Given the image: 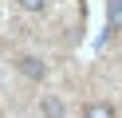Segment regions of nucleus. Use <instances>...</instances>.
Wrapping results in <instances>:
<instances>
[{"mask_svg": "<svg viewBox=\"0 0 122 118\" xmlns=\"http://www.w3.org/2000/svg\"><path fill=\"white\" fill-rule=\"evenodd\" d=\"M16 67L24 71L28 79H43V63L36 59V55H20V59H16Z\"/></svg>", "mask_w": 122, "mask_h": 118, "instance_id": "1", "label": "nucleus"}, {"mask_svg": "<svg viewBox=\"0 0 122 118\" xmlns=\"http://www.w3.org/2000/svg\"><path fill=\"white\" fill-rule=\"evenodd\" d=\"M122 28V0H110L106 8V31H118Z\"/></svg>", "mask_w": 122, "mask_h": 118, "instance_id": "2", "label": "nucleus"}, {"mask_svg": "<svg viewBox=\"0 0 122 118\" xmlns=\"http://www.w3.org/2000/svg\"><path fill=\"white\" fill-rule=\"evenodd\" d=\"M83 118H114V106L110 102H91V106L83 110Z\"/></svg>", "mask_w": 122, "mask_h": 118, "instance_id": "3", "label": "nucleus"}, {"mask_svg": "<svg viewBox=\"0 0 122 118\" xmlns=\"http://www.w3.org/2000/svg\"><path fill=\"white\" fill-rule=\"evenodd\" d=\"M43 118H63V102L47 94V98H43Z\"/></svg>", "mask_w": 122, "mask_h": 118, "instance_id": "4", "label": "nucleus"}, {"mask_svg": "<svg viewBox=\"0 0 122 118\" xmlns=\"http://www.w3.org/2000/svg\"><path fill=\"white\" fill-rule=\"evenodd\" d=\"M43 4H47V0H20V8H24V12H40Z\"/></svg>", "mask_w": 122, "mask_h": 118, "instance_id": "5", "label": "nucleus"}]
</instances>
